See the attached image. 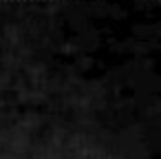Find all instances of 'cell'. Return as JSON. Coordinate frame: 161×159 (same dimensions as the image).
Returning a JSON list of instances; mask_svg holds the SVG:
<instances>
[]
</instances>
